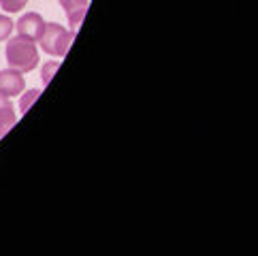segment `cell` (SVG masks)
<instances>
[{
  "label": "cell",
  "instance_id": "cell-1",
  "mask_svg": "<svg viewBox=\"0 0 258 256\" xmlns=\"http://www.w3.org/2000/svg\"><path fill=\"white\" fill-rule=\"evenodd\" d=\"M7 62L9 67L20 71V73H30L39 64V49L36 43L26 39V36L17 34L15 39L7 43Z\"/></svg>",
  "mask_w": 258,
  "mask_h": 256
},
{
  "label": "cell",
  "instance_id": "cell-2",
  "mask_svg": "<svg viewBox=\"0 0 258 256\" xmlns=\"http://www.w3.org/2000/svg\"><path fill=\"white\" fill-rule=\"evenodd\" d=\"M75 41V30H69L64 28L62 24H45V30L41 34V49L49 56H56V58H62L67 56V51L71 49V43Z\"/></svg>",
  "mask_w": 258,
  "mask_h": 256
},
{
  "label": "cell",
  "instance_id": "cell-3",
  "mask_svg": "<svg viewBox=\"0 0 258 256\" xmlns=\"http://www.w3.org/2000/svg\"><path fill=\"white\" fill-rule=\"evenodd\" d=\"M45 24H47V22L43 20L41 13L30 11V13H24L20 20H17L15 28H17V34H20V36H26V39H30V41L36 43L41 39L43 30H45Z\"/></svg>",
  "mask_w": 258,
  "mask_h": 256
},
{
  "label": "cell",
  "instance_id": "cell-4",
  "mask_svg": "<svg viewBox=\"0 0 258 256\" xmlns=\"http://www.w3.org/2000/svg\"><path fill=\"white\" fill-rule=\"evenodd\" d=\"M26 88V79H24V73L15 71V69H5L0 71V94L5 96H15V94H22Z\"/></svg>",
  "mask_w": 258,
  "mask_h": 256
},
{
  "label": "cell",
  "instance_id": "cell-5",
  "mask_svg": "<svg viewBox=\"0 0 258 256\" xmlns=\"http://www.w3.org/2000/svg\"><path fill=\"white\" fill-rule=\"evenodd\" d=\"M58 3L64 9V13H67L69 24L73 26V30H77L79 24L84 22V17H86L88 0H58Z\"/></svg>",
  "mask_w": 258,
  "mask_h": 256
},
{
  "label": "cell",
  "instance_id": "cell-6",
  "mask_svg": "<svg viewBox=\"0 0 258 256\" xmlns=\"http://www.w3.org/2000/svg\"><path fill=\"white\" fill-rule=\"evenodd\" d=\"M17 122V113H15V107L11 103V98L0 94V137H5Z\"/></svg>",
  "mask_w": 258,
  "mask_h": 256
},
{
  "label": "cell",
  "instance_id": "cell-7",
  "mask_svg": "<svg viewBox=\"0 0 258 256\" xmlns=\"http://www.w3.org/2000/svg\"><path fill=\"white\" fill-rule=\"evenodd\" d=\"M39 94H41V90H39V88H32V90H28V92H26V94L22 96V100H20V111H22V113L28 111V107L34 103L36 98H39Z\"/></svg>",
  "mask_w": 258,
  "mask_h": 256
},
{
  "label": "cell",
  "instance_id": "cell-8",
  "mask_svg": "<svg viewBox=\"0 0 258 256\" xmlns=\"http://www.w3.org/2000/svg\"><path fill=\"white\" fill-rule=\"evenodd\" d=\"M13 28H15V24H13L11 17H9V15H0V41H7L9 36H11Z\"/></svg>",
  "mask_w": 258,
  "mask_h": 256
},
{
  "label": "cell",
  "instance_id": "cell-9",
  "mask_svg": "<svg viewBox=\"0 0 258 256\" xmlns=\"http://www.w3.org/2000/svg\"><path fill=\"white\" fill-rule=\"evenodd\" d=\"M28 5V0H0V7L5 9L7 13H17Z\"/></svg>",
  "mask_w": 258,
  "mask_h": 256
},
{
  "label": "cell",
  "instance_id": "cell-10",
  "mask_svg": "<svg viewBox=\"0 0 258 256\" xmlns=\"http://www.w3.org/2000/svg\"><path fill=\"white\" fill-rule=\"evenodd\" d=\"M58 69H60V62H47V64L43 67V71H41V79H43V84H45V86H47L49 81H51V77L56 75V71H58Z\"/></svg>",
  "mask_w": 258,
  "mask_h": 256
}]
</instances>
